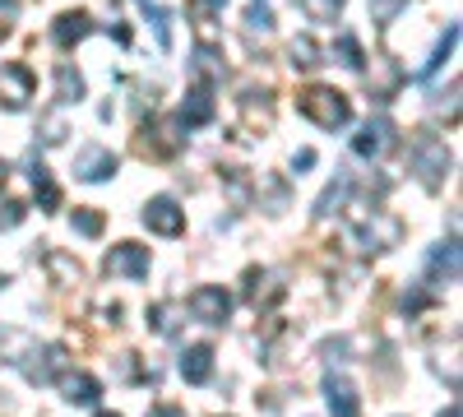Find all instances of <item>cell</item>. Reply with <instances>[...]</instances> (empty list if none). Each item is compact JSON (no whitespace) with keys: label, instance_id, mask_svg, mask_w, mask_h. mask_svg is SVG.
<instances>
[{"label":"cell","instance_id":"1","mask_svg":"<svg viewBox=\"0 0 463 417\" xmlns=\"http://www.w3.org/2000/svg\"><path fill=\"white\" fill-rule=\"evenodd\" d=\"M0 338H5L10 348H19V353H14V357H5V362H10V366H19L33 385H52L56 375L65 371V362H70L61 344H33V338H28V334H19V329H5Z\"/></svg>","mask_w":463,"mask_h":417},{"label":"cell","instance_id":"2","mask_svg":"<svg viewBox=\"0 0 463 417\" xmlns=\"http://www.w3.org/2000/svg\"><path fill=\"white\" fill-rule=\"evenodd\" d=\"M297 111H301L306 121H316L320 130H343L347 121H353V102H347L338 89H329V84L301 89L297 93Z\"/></svg>","mask_w":463,"mask_h":417},{"label":"cell","instance_id":"3","mask_svg":"<svg viewBox=\"0 0 463 417\" xmlns=\"http://www.w3.org/2000/svg\"><path fill=\"white\" fill-rule=\"evenodd\" d=\"M412 172L427 191H440L445 176H449V148L445 139H436L431 130H417L412 135Z\"/></svg>","mask_w":463,"mask_h":417},{"label":"cell","instance_id":"4","mask_svg":"<svg viewBox=\"0 0 463 417\" xmlns=\"http://www.w3.org/2000/svg\"><path fill=\"white\" fill-rule=\"evenodd\" d=\"M353 227H357V237L366 242V251H390V246H399V237H403V223H399V218L380 213V209L366 213V204H353Z\"/></svg>","mask_w":463,"mask_h":417},{"label":"cell","instance_id":"5","mask_svg":"<svg viewBox=\"0 0 463 417\" xmlns=\"http://www.w3.org/2000/svg\"><path fill=\"white\" fill-rule=\"evenodd\" d=\"M33 93H37V80H33L28 65L14 61V65L0 70V107H5V111H24L33 102Z\"/></svg>","mask_w":463,"mask_h":417},{"label":"cell","instance_id":"6","mask_svg":"<svg viewBox=\"0 0 463 417\" xmlns=\"http://www.w3.org/2000/svg\"><path fill=\"white\" fill-rule=\"evenodd\" d=\"M102 270H107L111 279H130V283L148 279V246H135V242H121V246H111V251H107V264H102Z\"/></svg>","mask_w":463,"mask_h":417},{"label":"cell","instance_id":"7","mask_svg":"<svg viewBox=\"0 0 463 417\" xmlns=\"http://www.w3.org/2000/svg\"><path fill=\"white\" fill-rule=\"evenodd\" d=\"M144 223H148V232H158V237H181L185 232V209L172 195H153L144 204Z\"/></svg>","mask_w":463,"mask_h":417},{"label":"cell","instance_id":"8","mask_svg":"<svg viewBox=\"0 0 463 417\" xmlns=\"http://www.w3.org/2000/svg\"><path fill=\"white\" fill-rule=\"evenodd\" d=\"M181 121H144L139 126V154L148 158H172L176 148H181Z\"/></svg>","mask_w":463,"mask_h":417},{"label":"cell","instance_id":"9","mask_svg":"<svg viewBox=\"0 0 463 417\" xmlns=\"http://www.w3.org/2000/svg\"><path fill=\"white\" fill-rule=\"evenodd\" d=\"M190 316H195L200 325H222L227 316H232V297L222 292V288H213V283H204V288H195L190 292Z\"/></svg>","mask_w":463,"mask_h":417},{"label":"cell","instance_id":"10","mask_svg":"<svg viewBox=\"0 0 463 417\" xmlns=\"http://www.w3.org/2000/svg\"><path fill=\"white\" fill-rule=\"evenodd\" d=\"M394 144H399V135H394V121H390V117H375V121H366V126H362V135L353 139L357 158H380V154H390Z\"/></svg>","mask_w":463,"mask_h":417},{"label":"cell","instance_id":"11","mask_svg":"<svg viewBox=\"0 0 463 417\" xmlns=\"http://www.w3.org/2000/svg\"><path fill=\"white\" fill-rule=\"evenodd\" d=\"M116 154L111 148H102V144H89V148H80V158H74V176L80 181H107V176H116Z\"/></svg>","mask_w":463,"mask_h":417},{"label":"cell","instance_id":"12","mask_svg":"<svg viewBox=\"0 0 463 417\" xmlns=\"http://www.w3.org/2000/svg\"><path fill=\"white\" fill-rule=\"evenodd\" d=\"M213 111H218V102H213V84H195L185 93V102H181V130H190V126H209L213 121Z\"/></svg>","mask_w":463,"mask_h":417},{"label":"cell","instance_id":"13","mask_svg":"<svg viewBox=\"0 0 463 417\" xmlns=\"http://www.w3.org/2000/svg\"><path fill=\"white\" fill-rule=\"evenodd\" d=\"M325 403L334 417H357L362 412V399H357V385L347 375H325Z\"/></svg>","mask_w":463,"mask_h":417},{"label":"cell","instance_id":"14","mask_svg":"<svg viewBox=\"0 0 463 417\" xmlns=\"http://www.w3.org/2000/svg\"><path fill=\"white\" fill-rule=\"evenodd\" d=\"M427 283H431V288L458 283V242H454V237L431 251V260H427Z\"/></svg>","mask_w":463,"mask_h":417},{"label":"cell","instance_id":"15","mask_svg":"<svg viewBox=\"0 0 463 417\" xmlns=\"http://www.w3.org/2000/svg\"><path fill=\"white\" fill-rule=\"evenodd\" d=\"M366 84H371V98L390 102V98L399 93V84H403V70H399L390 56H375V61H371V74H366Z\"/></svg>","mask_w":463,"mask_h":417},{"label":"cell","instance_id":"16","mask_svg":"<svg viewBox=\"0 0 463 417\" xmlns=\"http://www.w3.org/2000/svg\"><path fill=\"white\" fill-rule=\"evenodd\" d=\"M89 33H93V14H89V10H65V14L52 24L56 47H74V43H84Z\"/></svg>","mask_w":463,"mask_h":417},{"label":"cell","instance_id":"17","mask_svg":"<svg viewBox=\"0 0 463 417\" xmlns=\"http://www.w3.org/2000/svg\"><path fill=\"white\" fill-rule=\"evenodd\" d=\"M56 381H61V394H65V403H98V394H102V385L93 381L89 371H61Z\"/></svg>","mask_w":463,"mask_h":417},{"label":"cell","instance_id":"18","mask_svg":"<svg viewBox=\"0 0 463 417\" xmlns=\"http://www.w3.org/2000/svg\"><path fill=\"white\" fill-rule=\"evenodd\" d=\"M181 375H185V385H209V375H213V348L209 344L185 348L181 353Z\"/></svg>","mask_w":463,"mask_h":417},{"label":"cell","instance_id":"19","mask_svg":"<svg viewBox=\"0 0 463 417\" xmlns=\"http://www.w3.org/2000/svg\"><path fill=\"white\" fill-rule=\"evenodd\" d=\"M28 181H33V191H37V204H43L47 213H52V209H61V191H56L52 172L43 167V158H33V154H28Z\"/></svg>","mask_w":463,"mask_h":417},{"label":"cell","instance_id":"20","mask_svg":"<svg viewBox=\"0 0 463 417\" xmlns=\"http://www.w3.org/2000/svg\"><path fill=\"white\" fill-rule=\"evenodd\" d=\"M283 297V283L269 274V270H246V301L260 307V301H279Z\"/></svg>","mask_w":463,"mask_h":417},{"label":"cell","instance_id":"21","mask_svg":"<svg viewBox=\"0 0 463 417\" xmlns=\"http://www.w3.org/2000/svg\"><path fill=\"white\" fill-rule=\"evenodd\" d=\"M80 98H84V74L61 61V65H56V102L70 107V102H80Z\"/></svg>","mask_w":463,"mask_h":417},{"label":"cell","instance_id":"22","mask_svg":"<svg viewBox=\"0 0 463 417\" xmlns=\"http://www.w3.org/2000/svg\"><path fill=\"white\" fill-rule=\"evenodd\" d=\"M144 19L153 24V37H158V52H172V14L163 5H153V0H139Z\"/></svg>","mask_w":463,"mask_h":417},{"label":"cell","instance_id":"23","mask_svg":"<svg viewBox=\"0 0 463 417\" xmlns=\"http://www.w3.org/2000/svg\"><path fill=\"white\" fill-rule=\"evenodd\" d=\"M343 5H347V0H297V10L311 24H334L343 14Z\"/></svg>","mask_w":463,"mask_h":417},{"label":"cell","instance_id":"24","mask_svg":"<svg viewBox=\"0 0 463 417\" xmlns=\"http://www.w3.org/2000/svg\"><path fill=\"white\" fill-rule=\"evenodd\" d=\"M347 191H353V181H347V176H334V185H329V191L320 195V204H316V213H320V218H329V213H338V209L347 204Z\"/></svg>","mask_w":463,"mask_h":417},{"label":"cell","instance_id":"25","mask_svg":"<svg viewBox=\"0 0 463 417\" xmlns=\"http://www.w3.org/2000/svg\"><path fill=\"white\" fill-rule=\"evenodd\" d=\"M334 56H338L347 70H366V52H362V43H357L353 33H343L338 43H334Z\"/></svg>","mask_w":463,"mask_h":417},{"label":"cell","instance_id":"26","mask_svg":"<svg viewBox=\"0 0 463 417\" xmlns=\"http://www.w3.org/2000/svg\"><path fill=\"white\" fill-rule=\"evenodd\" d=\"M454 43H458V24H449L445 28V37H440V43H436V52H431V61H427V70H421V80H431V74L449 61V52H454Z\"/></svg>","mask_w":463,"mask_h":417},{"label":"cell","instance_id":"27","mask_svg":"<svg viewBox=\"0 0 463 417\" xmlns=\"http://www.w3.org/2000/svg\"><path fill=\"white\" fill-rule=\"evenodd\" d=\"M246 33H260V37H269L274 33V10H269V0H255V5L246 10Z\"/></svg>","mask_w":463,"mask_h":417},{"label":"cell","instance_id":"28","mask_svg":"<svg viewBox=\"0 0 463 417\" xmlns=\"http://www.w3.org/2000/svg\"><path fill=\"white\" fill-rule=\"evenodd\" d=\"M195 74H200V84L222 80V61H218V52H213V47H200V52H195Z\"/></svg>","mask_w":463,"mask_h":417},{"label":"cell","instance_id":"29","mask_svg":"<svg viewBox=\"0 0 463 417\" xmlns=\"http://www.w3.org/2000/svg\"><path fill=\"white\" fill-rule=\"evenodd\" d=\"M148 325L153 329H158V334H176V307H172V301H158V307H148Z\"/></svg>","mask_w":463,"mask_h":417},{"label":"cell","instance_id":"30","mask_svg":"<svg viewBox=\"0 0 463 417\" xmlns=\"http://www.w3.org/2000/svg\"><path fill=\"white\" fill-rule=\"evenodd\" d=\"M292 65H301V70L320 65V47L311 43V37H292Z\"/></svg>","mask_w":463,"mask_h":417},{"label":"cell","instance_id":"31","mask_svg":"<svg viewBox=\"0 0 463 417\" xmlns=\"http://www.w3.org/2000/svg\"><path fill=\"white\" fill-rule=\"evenodd\" d=\"M74 232L102 237V213H98V209H74Z\"/></svg>","mask_w":463,"mask_h":417},{"label":"cell","instance_id":"32","mask_svg":"<svg viewBox=\"0 0 463 417\" xmlns=\"http://www.w3.org/2000/svg\"><path fill=\"white\" fill-rule=\"evenodd\" d=\"M403 5H408V0H366V10H371V19H375L380 28L390 24V19H394V14H399Z\"/></svg>","mask_w":463,"mask_h":417},{"label":"cell","instance_id":"33","mask_svg":"<svg viewBox=\"0 0 463 417\" xmlns=\"http://www.w3.org/2000/svg\"><path fill=\"white\" fill-rule=\"evenodd\" d=\"M37 135H43V144H61L70 130H65V117H61V111H52V117H43V130H37Z\"/></svg>","mask_w":463,"mask_h":417},{"label":"cell","instance_id":"34","mask_svg":"<svg viewBox=\"0 0 463 417\" xmlns=\"http://www.w3.org/2000/svg\"><path fill=\"white\" fill-rule=\"evenodd\" d=\"M24 213H28V204L5 200V204H0V227H19V223H24Z\"/></svg>","mask_w":463,"mask_h":417},{"label":"cell","instance_id":"35","mask_svg":"<svg viewBox=\"0 0 463 417\" xmlns=\"http://www.w3.org/2000/svg\"><path fill=\"white\" fill-rule=\"evenodd\" d=\"M14 19H19V0H0V37H10Z\"/></svg>","mask_w":463,"mask_h":417},{"label":"cell","instance_id":"36","mask_svg":"<svg viewBox=\"0 0 463 417\" xmlns=\"http://www.w3.org/2000/svg\"><path fill=\"white\" fill-rule=\"evenodd\" d=\"M343 353H347V338H334V344H325V357H329V362H343Z\"/></svg>","mask_w":463,"mask_h":417},{"label":"cell","instance_id":"37","mask_svg":"<svg viewBox=\"0 0 463 417\" xmlns=\"http://www.w3.org/2000/svg\"><path fill=\"white\" fill-rule=\"evenodd\" d=\"M148 417H185L176 403H158V408H148Z\"/></svg>","mask_w":463,"mask_h":417},{"label":"cell","instance_id":"38","mask_svg":"<svg viewBox=\"0 0 463 417\" xmlns=\"http://www.w3.org/2000/svg\"><path fill=\"white\" fill-rule=\"evenodd\" d=\"M311 163H316V154H311V148H301V154L292 158V167H311Z\"/></svg>","mask_w":463,"mask_h":417},{"label":"cell","instance_id":"39","mask_svg":"<svg viewBox=\"0 0 463 417\" xmlns=\"http://www.w3.org/2000/svg\"><path fill=\"white\" fill-rule=\"evenodd\" d=\"M195 5H200L204 14H213V10H222V5H227V0H195Z\"/></svg>","mask_w":463,"mask_h":417},{"label":"cell","instance_id":"40","mask_svg":"<svg viewBox=\"0 0 463 417\" xmlns=\"http://www.w3.org/2000/svg\"><path fill=\"white\" fill-rule=\"evenodd\" d=\"M5 176H10V167H5V158H0V185H5Z\"/></svg>","mask_w":463,"mask_h":417},{"label":"cell","instance_id":"41","mask_svg":"<svg viewBox=\"0 0 463 417\" xmlns=\"http://www.w3.org/2000/svg\"><path fill=\"white\" fill-rule=\"evenodd\" d=\"M440 417H458V403H449V408H445V412H440Z\"/></svg>","mask_w":463,"mask_h":417},{"label":"cell","instance_id":"42","mask_svg":"<svg viewBox=\"0 0 463 417\" xmlns=\"http://www.w3.org/2000/svg\"><path fill=\"white\" fill-rule=\"evenodd\" d=\"M98 417H121V412H98Z\"/></svg>","mask_w":463,"mask_h":417},{"label":"cell","instance_id":"43","mask_svg":"<svg viewBox=\"0 0 463 417\" xmlns=\"http://www.w3.org/2000/svg\"><path fill=\"white\" fill-rule=\"evenodd\" d=\"M0 283H5V279H0Z\"/></svg>","mask_w":463,"mask_h":417}]
</instances>
